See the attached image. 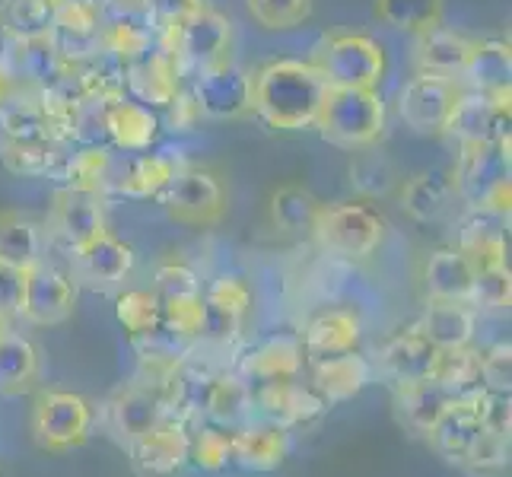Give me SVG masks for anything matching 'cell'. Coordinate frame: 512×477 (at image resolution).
Instances as JSON below:
<instances>
[{"mask_svg": "<svg viewBox=\"0 0 512 477\" xmlns=\"http://www.w3.org/2000/svg\"><path fill=\"white\" fill-rule=\"evenodd\" d=\"M328 96V80L312 61H271L252 74V115L274 131L312 128Z\"/></svg>", "mask_w": 512, "mask_h": 477, "instance_id": "obj_1", "label": "cell"}, {"mask_svg": "<svg viewBox=\"0 0 512 477\" xmlns=\"http://www.w3.org/2000/svg\"><path fill=\"white\" fill-rule=\"evenodd\" d=\"M509 175L512 169H509V137H506V140H490V144H458V159L449 179L458 201L509 217L512 207Z\"/></svg>", "mask_w": 512, "mask_h": 477, "instance_id": "obj_2", "label": "cell"}, {"mask_svg": "<svg viewBox=\"0 0 512 477\" xmlns=\"http://www.w3.org/2000/svg\"><path fill=\"white\" fill-rule=\"evenodd\" d=\"M328 144L341 150L376 147L385 134V102L376 90H347L328 86L315 125Z\"/></svg>", "mask_w": 512, "mask_h": 477, "instance_id": "obj_3", "label": "cell"}, {"mask_svg": "<svg viewBox=\"0 0 512 477\" xmlns=\"http://www.w3.org/2000/svg\"><path fill=\"white\" fill-rule=\"evenodd\" d=\"M309 236L328 255L363 261L385 242V220L366 204H322Z\"/></svg>", "mask_w": 512, "mask_h": 477, "instance_id": "obj_4", "label": "cell"}, {"mask_svg": "<svg viewBox=\"0 0 512 477\" xmlns=\"http://www.w3.org/2000/svg\"><path fill=\"white\" fill-rule=\"evenodd\" d=\"M93 404L83 395L48 388L32 404L29 430L35 446L45 452H74L93 433Z\"/></svg>", "mask_w": 512, "mask_h": 477, "instance_id": "obj_5", "label": "cell"}, {"mask_svg": "<svg viewBox=\"0 0 512 477\" xmlns=\"http://www.w3.org/2000/svg\"><path fill=\"white\" fill-rule=\"evenodd\" d=\"M156 45L166 48L175 58L182 77L185 74L194 77L198 70L226 61L229 45H233V23H229L223 13L204 7L201 13H194L191 20H185L182 26L163 29L160 35H156Z\"/></svg>", "mask_w": 512, "mask_h": 477, "instance_id": "obj_6", "label": "cell"}, {"mask_svg": "<svg viewBox=\"0 0 512 477\" xmlns=\"http://www.w3.org/2000/svg\"><path fill=\"white\" fill-rule=\"evenodd\" d=\"M312 64L322 70L328 86L376 90L385 74V51L376 39H369L363 32H338L322 42Z\"/></svg>", "mask_w": 512, "mask_h": 477, "instance_id": "obj_7", "label": "cell"}, {"mask_svg": "<svg viewBox=\"0 0 512 477\" xmlns=\"http://www.w3.org/2000/svg\"><path fill=\"white\" fill-rule=\"evenodd\" d=\"M169 220L182 226H217L226 214V194L210 169L182 166L160 194Z\"/></svg>", "mask_w": 512, "mask_h": 477, "instance_id": "obj_8", "label": "cell"}, {"mask_svg": "<svg viewBox=\"0 0 512 477\" xmlns=\"http://www.w3.org/2000/svg\"><path fill=\"white\" fill-rule=\"evenodd\" d=\"M191 96L210 121H239L252 115V74L233 61H220L194 74Z\"/></svg>", "mask_w": 512, "mask_h": 477, "instance_id": "obj_9", "label": "cell"}, {"mask_svg": "<svg viewBox=\"0 0 512 477\" xmlns=\"http://www.w3.org/2000/svg\"><path fill=\"white\" fill-rule=\"evenodd\" d=\"M102 417H105V430H109L121 446L131 449L140 436L150 433L153 427H160L169 417L166 395L160 388L134 379L128 385H121L118 392L105 401Z\"/></svg>", "mask_w": 512, "mask_h": 477, "instance_id": "obj_10", "label": "cell"}, {"mask_svg": "<svg viewBox=\"0 0 512 477\" xmlns=\"http://www.w3.org/2000/svg\"><path fill=\"white\" fill-rule=\"evenodd\" d=\"M45 229H48V236L58 239L70 255L80 252L83 245H90L102 233H109L102 198L99 194L74 191V188H58L55 198H51Z\"/></svg>", "mask_w": 512, "mask_h": 477, "instance_id": "obj_11", "label": "cell"}, {"mask_svg": "<svg viewBox=\"0 0 512 477\" xmlns=\"http://www.w3.org/2000/svg\"><path fill=\"white\" fill-rule=\"evenodd\" d=\"M26 274V293H23V315L29 325H64L77 309V284L74 277L64 274L58 264L39 261Z\"/></svg>", "mask_w": 512, "mask_h": 477, "instance_id": "obj_12", "label": "cell"}, {"mask_svg": "<svg viewBox=\"0 0 512 477\" xmlns=\"http://www.w3.org/2000/svg\"><path fill=\"white\" fill-rule=\"evenodd\" d=\"M443 134L458 144H490L509 137V90L506 93H478L462 90Z\"/></svg>", "mask_w": 512, "mask_h": 477, "instance_id": "obj_13", "label": "cell"}, {"mask_svg": "<svg viewBox=\"0 0 512 477\" xmlns=\"http://www.w3.org/2000/svg\"><path fill=\"white\" fill-rule=\"evenodd\" d=\"M462 90L465 86L452 77L417 74L408 86H404L401 99H398V112L404 118V125L417 134H443Z\"/></svg>", "mask_w": 512, "mask_h": 477, "instance_id": "obj_14", "label": "cell"}, {"mask_svg": "<svg viewBox=\"0 0 512 477\" xmlns=\"http://www.w3.org/2000/svg\"><path fill=\"white\" fill-rule=\"evenodd\" d=\"M45 39L64 64H83L102 51V23L93 0H64Z\"/></svg>", "mask_w": 512, "mask_h": 477, "instance_id": "obj_15", "label": "cell"}, {"mask_svg": "<svg viewBox=\"0 0 512 477\" xmlns=\"http://www.w3.org/2000/svg\"><path fill=\"white\" fill-rule=\"evenodd\" d=\"M484 398H487L484 388H471V392H465V395H455L446 404V411L439 414V420L427 433H423V436H427L430 449L439 458H446V462H452V465L465 462V452H468V446L474 443V436H478V430H481Z\"/></svg>", "mask_w": 512, "mask_h": 477, "instance_id": "obj_16", "label": "cell"}, {"mask_svg": "<svg viewBox=\"0 0 512 477\" xmlns=\"http://www.w3.org/2000/svg\"><path fill=\"white\" fill-rule=\"evenodd\" d=\"M179 90H182V70L160 45L140 51L125 67V93H131L134 102L147 105L153 112H163Z\"/></svg>", "mask_w": 512, "mask_h": 477, "instance_id": "obj_17", "label": "cell"}, {"mask_svg": "<svg viewBox=\"0 0 512 477\" xmlns=\"http://www.w3.org/2000/svg\"><path fill=\"white\" fill-rule=\"evenodd\" d=\"M188 449L191 433L185 420L166 417L160 427H153L131 446V458L144 477H175L188 462Z\"/></svg>", "mask_w": 512, "mask_h": 477, "instance_id": "obj_18", "label": "cell"}, {"mask_svg": "<svg viewBox=\"0 0 512 477\" xmlns=\"http://www.w3.org/2000/svg\"><path fill=\"white\" fill-rule=\"evenodd\" d=\"M255 398V414L264 417L271 427H296V423H309L325 411V401L312 392V385H299L296 379H277V382H261L252 388Z\"/></svg>", "mask_w": 512, "mask_h": 477, "instance_id": "obj_19", "label": "cell"}, {"mask_svg": "<svg viewBox=\"0 0 512 477\" xmlns=\"http://www.w3.org/2000/svg\"><path fill=\"white\" fill-rule=\"evenodd\" d=\"M204 309H207L204 334L217 344H229V341L239 338L245 315H249V309H252V290L242 277L223 274L207 287Z\"/></svg>", "mask_w": 512, "mask_h": 477, "instance_id": "obj_20", "label": "cell"}, {"mask_svg": "<svg viewBox=\"0 0 512 477\" xmlns=\"http://www.w3.org/2000/svg\"><path fill=\"white\" fill-rule=\"evenodd\" d=\"M134 268V252L131 245L115 239L112 233H102L90 245H83L74 252V271L86 287L93 290H115L128 280Z\"/></svg>", "mask_w": 512, "mask_h": 477, "instance_id": "obj_21", "label": "cell"}, {"mask_svg": "<svg viewBox=\"0 0 512 477\" xmlns=\"http://www.w3.org/2000/svg\"><path fill=\"white\" fill-rule=\"evenodd\" d=\"M474 39H468L465 32L449 29V26H433L427 32L417 35L414 42V64L417 74H436V77H452L462 80V70L468 64Z\"/></svg>", "mask_w": 512, "mask_h": 477, "instance_id": "obj_22", "label": "cell"}, {"mask_svg": "<svg viewBox=\"0 0 512 477\" xmlns=\"http://www.w3.org/2000/svg\"><path fill=\"white\" fill-rule=\"evenodd\" d=\"M439 360V350L423 338L420 328H408L395 334L379 353L382 373L392 379L395 385H411V382H423L433 379V369Z\"/></svg>", "mask_w": 512, "mask_h": 477, "instance_id": "obj_23", "label": "cell"}, {"mask_svg": "<svg viewBox=\"0 0 512 477\" xmlns=\"http://www.w3.org/2000/svg\"><path fill=\"white\" fill-rule=\"evenodd\" d=\"M458 252L468 255L471 264H497L509 261V217L490 214V210L468 207V214L458 220Z\"/></svg>", "mask_w": 512, "mask_h": 477, "instance_id": "obj_24", "label": "cell"}, {"mask_svg": "<svg viewBox=\"0 0 512 477\" xmlns=\"http://www.w3.org/2000/svg\"><path fill=\"white\" fill-rule=\"evenodd\" d=\"M160 128V115L128 96L112 102L105 112V140L112 144V150L147 153L160 137Z\"/></svg>", "mask_w": 512, "mask_h": 477, "instance_id": "obj_25", "label": "cell"}, {"mask_svg": "<svg viewBox=\"0 0 512 477\" xmlns=\"http://www.w3.org/2000/svg\"><path fill=\"white\" fill-rule=\"evenodd\" d=\"M61 179H64V188L105 198L109 191H115V185L121 179V166H118L115 150L109 144H90L64 159Z\"/></svg>", "mask_w": 512, "mask_h": 477, "instance_id": "obj_26", "label": "cell"}, {"mask_svg": "<svg viewBox=\"0 0 512 477\" xmlns=\"http://www.w3.org/2000/svg\"><path fill=\"white\" fill-rule=\"evenodd\" d=\"M373 379V366L360 357L357 350L341 353V357H328L312 363V392L325 404H341L360 395Z\"/></svg>", "mask_w": 512, "mask_h": 477, "instance_id": "obj_27", "label": "cell"}, {"mask_svg": "<svg viewBox=\"0 0 512 477\" xmlns=\"http://www.w3.org/2000/svg\"><path fill=\"white\" fill-rule=\"evenodd\" d=\"M420 334L436 350L465 347L474 341V328H478V312L468 303H449V299H430L427 312L417 322Z\"/></svg>", "mask_w": 512, "mask_h": 477, "instance_id": "obj_28", "label": "cell"}, {"mask_svg": "<svg viewBox=\"0 0 512 477\" xmlns=\"http://www.w3.org/2000/svg\"><path fill=\"white\" fill-rule=\"evenodd\" d=\"M42 376V357L26 334L4 328L0 331V395H26Z\"/></svg>", "mask_w": 512, "mask_h": 477, "instance_id": "obj_29", "label": "cell"}, {"mask_svg": "<svg viewBox=\"0 0 512 477\" xmlns=\"http://www.w3.org/2000/svg\"><path fill=\"white\" fill-rule=\"evenodd\" d=\"M360 318L347 312V309H334L319 318H312L306 334H303V353L312 360H328V357H341L360 347Z\"/></svg>", "mask_w": 512, "mask_h": 477, "instance_id": "obj_30", "label": "cell"}, {"mask_svg": "<svg viewBox=\"0 0 512 477\" xmlns=\"http://www.w3.org/2000/svg\"><path fill=\"white\" fill-rule=\"evenodd\" d=\"M233 462L245 471H277L287 458V436L271 423H245L242 430H233Z\"/></svg>", "mask_w": 512, "mask_h": 477, "instance_id": "obj_31", "label": "cell"}, {"mask_svg": "<svg viewBox=\"0 0 512 477\" xmlns=\"http://www.w3.org/2000/svg\"><path fill=\"white\" fill-rule=\"evenodd\" d=\"M401 210L417 223H436L449 214L455 204V188L452 179L443 172H417L398 191Z\"/></svg>", "mask_w": 512, "mask_h": 477, "instance_id": "obj_32", "label": "cell"}, {"mask_svg": "<svg viewBox=\"0 0 512 477\" xmlns=\"http://www.w3.org/2000/svg\"><path fill=\"white\" fill-rule=\"evenodd\" d=\"M303 369V341L293 334H277V338L258 344L249 357L242 360V379L249 382H277V379H296Z\"/></svg>", "mask_w": 512, "mask_h": 477, "instance_id": "obj_33", "label": "cell"}, {"mask_svg": "<svg viewBox=\"0 0 512 477\" xmlns=\"http://www.w3.org/2000/svg\"><path fill=\"white\" fill-rule=\"evenodd\" d=\"M204 414L214 420V427L242 430L245 423H252V417H255L252 382L242 379L239 373H217L214 385H210Z\"/></svg>", "mask_w": 512, "mask_h": 477, "instance_id": "obj_34", "label": "cell"}, {"mask_svg": "<svg viewBox=\"0 0 512 477\" xmlns=\"http://www.w3.org/2000/svg\"><path fill=\"white\" fill-rule=\"evenodd\" d=\"M45 258V226L16 210H0V264L32 268Z\"/></svg>", "mask_w": 512, "mask_h": 477, "instance_id": "obj_35", "label": "cell"}, {"mask_svg": "<svg viewBox=\"0 0 512 477\" xmlns=\"http://www.w3.org/2000/svg\"><path fill=\"white\" fill-rule=\"evenodd\" d=\"M7 67L13 70V77L20 80L26 90H45V86L55 80L64 61L58 58V51L51 48L48 39H23V42H7L4 55Z\"/></svg>", "mask_w": 512, "mask_h": 477, "instance_id": "obj_36", "label": "cell"}, {"mask_svg": "<svg viewBox=\"0 0 512 477\" xmlns=\"http://www.w3.org/2000/svg\"><path fill=\"white\" fill-rule=\"evenodd\" d=\"M468 90L478 93H506L512 80V48L503 39H484L471 45L468 64L462 70Z\"/></svg>", "mask_w": 512, "mask_h": 477, "instance_id": "obj_37", "label": "cell"}, {"mask_svg": "<svg viewBox=\"0 0 512 477\" xmlns=\"http://www.w3.org/2000/svg\"><path fill=\"white\" fill-rule=\"evenodd\" d=\"M474 284V264L458 249H439L430 255L423 268V287L430 299H449V303H468Z\"/></svg>", "mask_w": 512, "mask_h": 477, "instance_id": "obj_38", "label": "cell"}, {"mask_svg": "<svg viewBox=\"0 0 512 477\" xmlns=\"http://www.w3.org/2000/svg\"><path fill=\"white\" fill-rule=\"evenodd\" d=\"M179 169L182 163L169 153H137L131 163H125V169H121L115 194H125V198H137V201L160 198Z\"/></svg>", "mask_w": 512, "mask_h": 477, "instance_id": "obj_39", "label": "cell"}, {"mask_svg": "<svg viewBox=\"0 0 512 477\" xmlns=\"http://www.w3.org/2000/svg\"><path fill=\"white\" fill-rule=\"evenodd\" d=\"M449 401H452V395L436 379L395 385V414H398V420L404 423V427L420 433V436L439 420V414L446 411Z\"/></svg>", "mask_w": 512, "mask_h": 477, "instance_id": "obj_40", "label": "cell"}, {"mask_svg": "<svg viewBox=\"0 0 512 477\" xmlns=\"http://www.w3.org/2000/svg\"><path fill=\"white\" fill-rule=\"evenodd\" d=\"M64 144L58 140H4L0 144V166L23 179H45L58 166H64Z\"/></svg>", "mask_w": 512, "mask_h": 477, "instance_id": "obj_41", "label": "cell"}, {"mask_svg": "<svg viewBox=\"0 0 512 477\" xmlns=\"http://www.w3.org/2000/svg\"><path fill=\"white\" fill-rule=\"evenodd\" d=\"M64 0H0V35L4 42L45 39Z\"/></svg>", "mask_w": 512, "mask_h": 477, "instance_id": "obj_42", "label": "cell"}, {"mask_svg": "<svg viewBox=\"0 0 512 477\" xmlns=\"http://www.w3.org/2000/svg\"><path fill=\"white\" fill-rule=\"evenodd\" d=\"M268 210H271V223L277 233L303 236V233H312L315 217H319V210H322V201L303 185H280L271 194Z\"/></svg>", "mask_w": 512, "mask_h": 477, "instance_id": "obj_43", "label": "cell"}, {"mask_svg": "<svg viewBox=\"0 0 512 477\" xmlns=\"http://www.w3.org/2000/svg\"><path fill=\"white\" fill-rule=\"evenodd\" d=\"M0 134H4V140H55L39 90H20V96L0 112Z\"/></svg>", "mask_w": 512, "mask_h": 477, "instance_id": "obj_44", "label": "cell"}, {"mask_svg": "<svg viewBox=\"0 0 512 477\" xmlns=\"http://www.w3.org/2000/svg\"><path fill=\"white\" fill-rule=\"evenodd\" d=\"M350 185L353 191L360 194V198H385V194H392L395 185H398V169L395 163L388 159L385 153L366 147V150H357V156L350 159Z\"/></svg>", "mask_w": 512, "mask_h": 477, "instance_id": "obj_45", "label": "cell"}, {"mask_svg": "<svg viewBox=\"0 0 512 477\" xmlns=\"http://www.w3.org/2000/svg\"><path fill=\"white\" fill-rule=\"evenodd\" d=\"M446 0H376V16L398 32L420 35L443 23Z\"/></svg>", "mask_w": 512, "mask_h": 477, "instance_id": "obj_46", "label": "cell"}, {"mask_svg": "<svg viewBox=\"0 0 512 477\" xmlns=\"http://www.w3.org/2000/svg\"><path fill=\"white\" fill-rule=\"evenodd\" d=\"M433 379L443 385L452 398L471 392V388H481V350H474L471 344L439 350Z\"/></svg>", "mask_w": 512, "mask_h": 477, "instance_id": "obj_47", "label": "cell"}, {"mask_svg": "<svg viewBox=\"0 0 512 477\" xmlns=\"http://www.w3.org/2000/svg\"><path fill=\"white\" fill-rule=\"evenodd\" d=\"M512 303V274H509V261L497 264H474V284L468 306L478 312H503Z\"/></svg>", "mask_w": 512, "mask_h": 477, "instance_id": "obj_48", "label": "cell"}, {"mask_svg": "<svg viewBox=\"0 0 512 477\" xmlns=\"http://www.w3.org/2000/svg\"><path fill=\"white\" fill-rule=\"evenodd\" d=\"M115 315L121 328H125L131 338H137V334H147L163 322V303H160V296H156V290H128L118 296Z\"/></svg>", "mask_w": 512, "mask_h": 477, "instance_id": "obj_49", "label": "cell"}, {"mask_svg": "<svg viewBox=\"0 0 512 477\" xmlns=\"http://www.w3.org/2000/svg\"><path fill=\"white\" fill-rule=\"evenodd\" d=\"M245 7L261 29L284 32L309 20L315 0H245Z\"/></svg>", "mask_w": 512, "mask_h": 477, "instance_id": "obj_50", "label": "cell"}, {"mask_svg": "<svg viewBox=\"0 0 512 477\" xmlns=\"http://www.w3.org/2000/svg\"><path fill=\"white\" fill-rule=\"evenodd\" d=\"M160 303H163V325L169 331H175L188 344L204 338V322H207L204 293L179 296V299H160Z\"/></svg>", "mask_w": 512, "mask_h": 477, "instance_id": "obj_51", "label": "cell"}, {"mask_svg": "<svg viewBox=\"0 0 512 477\" xmlns=\"http://www.w3.org/2000/svg\"><path fill=\"white\" fill-rule=\"evenodd\" d=\"M188 458L204 471H223L233 462V443H229L223 427H201L191 436Z\"/></svg>", "mask_w": 512, "mask_h": 477, "instance_id": "obj_52", "label": "cell"}, {"mask_svg": "<svg viewBox=\"0 0 512 477\" xmlns=\"http://www.w3.org/2000/svg\"><path fill=\"white\" fill-rule=\"evenodd\" d=\"M93 4L102 23V35L121 29H156L144 0H93Z\"/></svg>", "mask_w": 512, "mask_h": 477, "instance_id": "obj_53", "label": "cell"}, {"mask_svg": "<svg viewBox=\"0 0 512 477\" xmlns=\"http://www.w3.org/2000/svg\"><path fill=\"white\" fill-rule=\"evenodd\" d=\"M471 471H500L509 465V436L503 433H493V430H478V436H474V443L468 446L465 452V462Z\"/></svg>", "mask_w": 512, "mask_h": 477, "instance_id": "obj_54", "label": "cell"}, {"mask_svg": "<svg viewBox=\"0 0 512 477\" xmlns=\"http://www.w3.org/2000/svg\"><path fill=\"white\" fill-rule=\"evenodd\" d=\"M481 388L493 395H509L512 388V347L509 341L493 344L481 353Z\"/></svg>", "mask_w": 512, "mask_h": 477, "instance_id": "obj_55", "label": "cell"}, {"mask_svg": "<svg viewBox=\"0 0 512 477\" xmlns=\"http://www.w3.org/2000/svg\"><path fill=\"white\" fill-rule=\"evenodd\" d=\"M156 296L160 299H179V296H194L201 293V280L188 264L179 261H166L156 268Z\"/></svg>", "mask_w": 512, "mask_h": 477, "instance_id": "obj_56", "label": "cell"}, {"mask_svg": "<svg viewBox=\"0 0 512 477\" xmlns=\"http://www.w3.org/2000/svg\"><path fill=\"white\" fill-rule=\"evenodd\" d=\"M23 293L26 274L20 268H10V264H0V322L4 325L23 315Z\"/></svg>", "mask_w": 512, "mask_h": 477, "instance_id": "obj_57", "label": "cell"}, {"mask_svg": "<svg viewBox=\"0 0 512 477\" xmlns=\"http://www.w3.org/2000/svg\"><path fill=\"white\" fill-rule=\"evenodd\" d=\"M144 4L153 16L156 32H163L172 26H182L194 13H201L207 7V0H144Z\"/></svg>", "mask_w": 512, "mask_h": 477, "instance_id": "obj_58", "label": "cell"}, {"mask_svg": "<svg viewBox=\"0 0 512 477\" xmlns=\"http://www.w3.org/2000/svg\"><path fill=\"white\" fill-rule=\"evenodd\" d=\"M201 109H198V102H194L191 90H182L175 93V99L163 109V118H160V125H166L172 134H188L198 128V121H201Z\"/></svg>", "mask_w": 512, "mask_h": 477, "instance_id": "obj_59", "label": "cell"}, {"mask_svg": "<svg viewBox=\"0 0 512 477\" xmlns=\"http://www.w3.org/2000/svg\"><path fill=\"white\" fill-rule=\"evenodd\" d=\"M481 427L493 430V433H503V436L512 433V404H509V395L487 392L484 408H481Z\"/></svg>", "mask_w": 512, "mask_h": 477, "instance_id": "obj_60", "label": "cell"}, {"mask_svg": "<svg viewBox=\"0 0 512 477\" xmlns=\"http://www.w3.org/2000/svg\"><path fill=\"white\" fill-rule=\"evenodd\" d=\"M20 90H26V86L13 77V70L7 67V61L0 58V112H4L16 96H20Z\"/></svg>", "mask_w": 512, "mask_h": 477, "instance_id": "obj_61", "label": "cell"}, {"mask_svg": "<svg viewBox=\"0 0 512 477\" xmlns=\"http://www.w3.org/2000/svg\"><path fill=\"white\" fill-rule=\"evenodd\" d=\"M4 328H10V325H4V322H0V331H4Z\"/></svg>", "mask_w": 512, "mask_h": 477, "instance_id": "obj_62", "label": "cell"}]
</instances>
